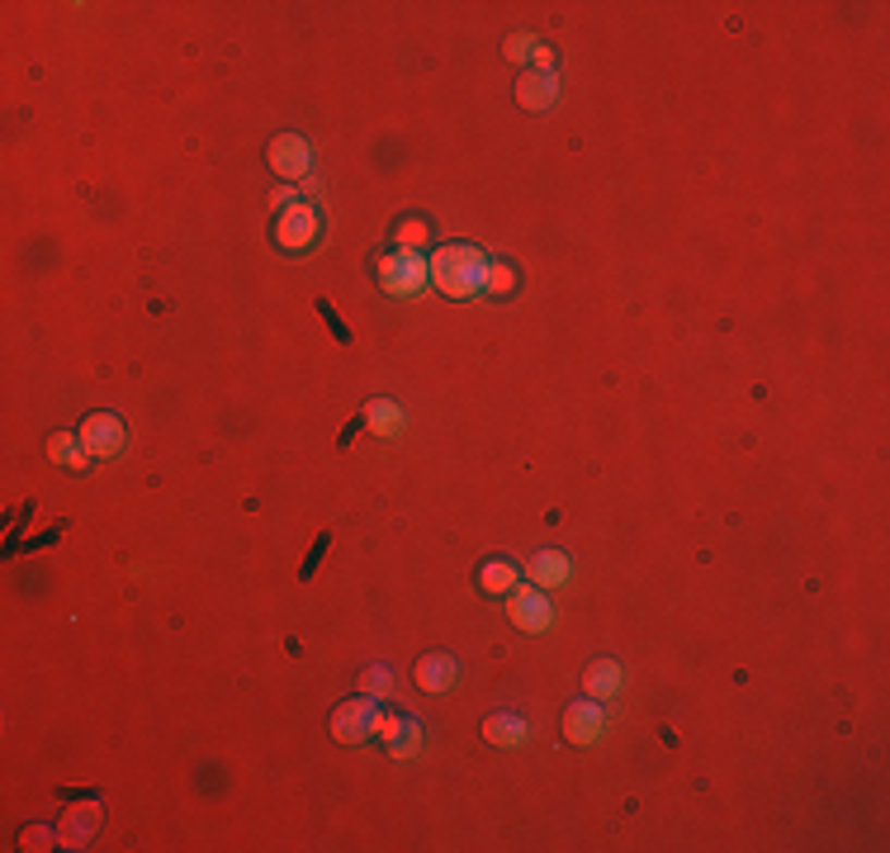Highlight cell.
I'll return each mask as SVG.
<instances>
[{
    "label": "cell",
    "instance_id": "cell-5",
    "mask_svg": "<svg viewBox=\"0 0 890 853\" xmlns=\"http://www.w3.org/2000/svg\"><path fill=\"white\" fill-rule=\"evenodd\" d=\"M375 721H379V702L375 697H351L332 711V740L365 744L369 735H375Z\"/></svg>",
    "mask_w": 890,
    "mask_h": 853
},
{
    "label": "cell",
    "instance_id": "cell-19",
    "mask_svg": "<svg viewBox=\"0 0 890 853\" xmlns=\"http://www.w3.org/2000/svg\"><path fill=\"white\" fill-rule=\"evenodd\" d=\"M361 687H365V697H389V687H393V673L385 669V663H375V669H365L361 673Z\"/></svg>",
    "mask_w": 890,
    "mask_h": 853
},
{
    "label": "cell",
    "instance_id": "cell-10",
    "mask_svg": "<svg viewBox=\"0 0 890 853\" xmlns=\"http://www.w3.org/2000/svg\"><path fill=\"white\" fill-rule=\"evenodd\" d=\"M526 578L536 588H545V593H554V588H564L569 578H573V560L564 550H536L531 555V564H526Z\"/></svg>",
    "mask_w": 890,
    "mask_h": 853
},
{
    "label": "cell",
    "instance_id": "cell-2",
    "mask_svg": "<svg viewBox=\"0 0 890 853\" xmlns=\"http://www.w3.org/2000/svg\"><path fill=\"white\" fill-rule=\"evenodd\" d=\"M431 284V261H422L417 252H393L379 261V290L389 300H417Z\"/></svg>",
    "mask_w": 890,
    "mask_h": 853
},
{
    "label": "cell",
    "instance_id": "cell-3",
    "mask_svg": "<svg viewBox=\"0 0 890 853\" xmlns=\"http://www.w3.org/2000/svg\"><path fill=\"white\" fill-rule=\"evenodd\" d=\"M318 209L313 205H290V209H280V219H276V247L280 252H294V256H304L313 252V242H318Z\"/></svg>",
    "mask_w": 890,
    "mask_h": 853
},
{
    "label": "cell",
    "instance_id": "cell-15",
    "mask_svg": "<svg viewBox=\"0 0 890 853\" xmlns=\"http://www.w3.org/2000/svg\"><path fill=\"white\" fill-rule=\"evenodd\" d=\"M516 584H522V569H516L512 560H488L484 569H478V588H484L488 598H502V593H512Z\"/></svg>",
    "mask_w": 890,
    "mask_h": 853
},
{
    "label": "cell",
    "instance_id": "cell-1",
    "mask_svg": "<svg viewBox=\"0 0 890 853\" xmlns=\"http://www.w3.org/2000/svg\"><path fill=\"white\" fill-rule=\"evenodd\" d=\"M488 270H492V256L470 247V242H450L431 256V284L450 300H474V294L488 290Z\"/></svg>",
    "mask_w": 890,
    "mask_h": 853
},
{
    "label": "cell",
    "instance_id": "cell-14",
    "mask_svg": "<svg viewBox=\"0 0 890 853\" xmlns=\"http://www.w3.org/2000/svg\"><path fill=\"white\" fill-rule=\"evenodd\" d=\"M365 423H369V431H375V437L393 441V437H399V431L407 427V413H403L393 399H369V403H365Z\"/></svg>",
    "mask_w": 890,
    "mask_h": 853
},
{
    "label": "cell",
    "instance_id": "cell-7",
    "mask_svg": "<svg viewBox=\"0 0 890 853\" xmlns=\"http://www.w3.org/2000/svg\"><path fill=\"white\" fill-rule=\"evenodd\" d=\"M76 441L86 446V455H95V460H109V455H119V451H123V441H129V431H123V423H119L114 413H90L86 423H81Z\"/></svg>",
    "mask_w": 890,
    "mask_h": 853
},
{
    "label": "cell",
    "instance_id": "cell-6",
    "mask_svg": "<svg viewBox=\"0 0 890 853\" xmlns=\"http://www.w3.org/2000/svg\"><path fill=\"white\" fill-rule=\"evenodd\" d=\"M607 726H611V711H607V702H597V697H578L564 711V735L573 744H601L607 740Z\"/></svg>",
    "mask_w": 890,
    "mask_h": 853
},
{
    "label": "cell",
    "instance_id": "cell-9",
    "mask_svg": "<svg viewBox=\"0 0 890 853\" xmlns=\"http://www.w3.org/2000/svg\"><path fill=\"white\" fill-rule=\"evenodd\" d=\"M559 95H564L559 72H522V81H516V105L531 114H550L559 105Z\"/></svg>",
    "mask_w": 890,
    "mask_h": 853
},
{
    "label": "cell",
    "instance_id": "cell-8",
    "mask_svg": "<svg viewBox=\"0 0 890 853\" xmlns=\"http://www.w3.org/2000/svg\"><path fill=\"white\" fill-rule=\"evenodd\" d=\"M270 167H276V175H284V181H308L313 175L308 143L298 138V133H280V138L270 143Z\"/></svg>",
    "mask_w": 890,
    "mask_h": 853
},
{
    "label": "cell",
    "instance_id": "cell-20",
    "mask_svg": "<svg viewBox=\"0 0 890 853\" xmlns=\"http://www.w3.org/2000/svg\"><path fill=\"white\" fill-rule=\"evenodd\" d=\"M393 237L403 242V252H417V247H427V223H422V219H403L399 228H393Z\"/></svg>",
    "mask_w": 890,
    "mask_h": 853
},
{
    "label": "cell",
    "instance_id": "cell-12",
    "mask_svg": "<svg viewBox=\"0 0 890 853\" xmlns=\"http://www.w3.org/2000/svg\"><path fill=\"white\" fill-rule=\"evenodd\" d=\"M621 663H615L611 655H597L593 663H587V673H583V693L587 697H597V702H615V693H621Z\"/></svg>",
    "mask_w": 890,
    "mask_h": 853
},
{
    "label": "cell",
    "instance_id": "cell-22",
    "mask_svg": "<svg viewBox=\"0 0 890 853\" xmlns=\"http://www.w3.org/2000/svg\"><path fill=\"white\" fill-rule=\"evenodd\" d=\"M276 205H280V209H290V205H298V190H290V185H280V190H276Z\"/></svg>",
    "mask_w": 890,
    "mask_h": 853
},
{
    "label": "cell",
    "instance_id": "cell-11",
    "mask_svg": "<svg viewBox=\"0 0 890 853\" xmlns=\"http://www.w3.org/2000/svg\"><path fill=\"white\" fill-rule=\"evenodd\" d=\"M417 683H422V693H431V697L450 693V687L460 683V663H455V655H446V649H431V655H422V663H417Z\"/></svg>",
    "mask_w": 890,
    "mask_h": 853
},
{
    "label": "cell",
    "instance_id": "cell-4",
    "mask_svg": "<svg viewBox=\"0 0 890 853\" xmlns=\"http://www.w3.org/2000/svg\"><path fill=\"white\" fill-rule=\"evenodd\" d=\"M507 617H512L516 631H526V635L550 631V621H554L550 593L536 588V584H516V588H512V602H507Z\"/></svg>",
    "mask_w": 890,
    "mask_h": 853
},
{
    "label": "cell",
    "instance_id": "cell-18",
    "mask_svg": "<svg viewBox=\"0 0 890 853\" xmlns=\"http://www.w3.org/2000/svg\"><path fill=\"white\" fill-rule=\"evenodd\" d=\"M389 754H393V758H417V754H422V726L413 721V716H407L403 735H399V740H393V744H389Z\"/></svg>",
    "mask_w": 890,
    "mask_h": 853
},
{
    "label": "cell",
    "instance_id": "cell-16",
    "mask_svg": "<svg viewBox=\"0 0 890 853\" xmlns=\"http://www.w3.org/2000/svg\"><path fill=\"white\" fill-rule=\"evenodd\" d=\"M48 451H52V460H58V465L76 470V474H86V470H90V465H86V455L76 451V441H72V437H62V431H58V437L48 441Z\"/></svg>",
    "mask_w": 890,
    "mask_h": 853
},
{
    "label": "cell",
    "instance_id": "cell-13",
    "mask_svg": "<svg viewBox=\"0 0 890 853\" xmlns=\"http://www.w3.org/2000/svg\"><path fill=\"white\" fill-rule=\"evenodd\" d=\"M484 740L502 744V750H522L531 740V726L516 711H492V716H484Z\"/></svg>",
    "mask_w": 890,
    "mask_h": 853
},
{
    "label": "cell",
    "instance_id": "cell-21",
    "mask_svg": "<svg viewBox=\"0 0 890 853\" xmlns=\"http://www.w3.org/2000/svg\"><path fill=\"white\" fill-rule=\"evenodd\" d=\"M531 52H536V38H531V34H512V38H507V58H512V62H531Z\"/></svg>",
    "mask_w": 890,
    "mask_h": 853
},
{
    "label": "cell",
    "instance_id": "cell-17",
    "mask_svg": "<svg viewBox=\"0 0 890 853\" xmlns=\"http://www.w3.org/2000/svg\"><path fill=\"white\" fill-rule=\"evenodd\" d=\"M516 284H522V276H516L512 266H507V261H492V270H488V290H484V294H492V300H507V294H512Z\"/></svg>",
    "mask_w": 890,
    "mask_h": 853
}]
</instances>
